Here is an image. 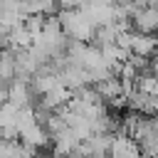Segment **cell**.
<instances>
[{
	"mask_svg": "<svg viewBox=\"0 0 158 158\" xmlns=\"http://www.w3.org/2000/svg\"><path fill=\"white\" fill-rule=\"evenodd\" d=\"M57 17L62 22V30L69 40H79V42H91L94 32H96V25L79 10V7H62L57 10Z\"/></svg>",
	"mask_w": 158,
	"mask_h": 158,
	"instance_id": "cell-1",
	"label": "cell"
},
{
	"mask_svg": "<svg viewBox=\"0 0 158 158\" xmlns=\"http://www.w3.org/2000/svg\"><path fill=\"white\" fill-rule=\"evenodd\" d=\"M128 49L131 54H141V57H153L158 49V35L153 32H138L131 30L128 32Z\"/></svg>",
	"mask_w": 158,
	"mask_h": 158,
	"instance_id": "cell-2",
	"label": "cell"
},
{
	"mask_svg": "<svg viewBox=\"0 0 158 158\" xmlns=\"http://www.w3.org/2000/svg\"><path fill=\"white\" fill-rule=\"evenodd\" d=\"M20 141L27 146V148H32L35 153H40V151H44L49 143H52V136H49V131L44 128V123H32L30 128H25V131H20Z\"/></svg>",
	"mask_w": 158,
	"mask_h": 158,
	"instance_id": "cell-3",
	"label": "cell"
},
{
	"mask_svg": "<svg viewBox=\"0 0 158 158\" xmlns=\"http://www.w3.org/2000/svg\"><path fill=\"white\" fill-rule=\"evenodd\" d=\"M7 101L17 104V106H25V104H35V91L30 86V79H22V77H15L12 81H7Z\"/></svg>",
	"mask_w": 158,
	"mask_h": 158,
	"instance_id": "cell-4",
	"label": "cell"
},
{
	"mask_svg": "<svg viewBox=\"0 0 158 158\" xmlns=\"http://www.w3.org/2000/svg\"><path fill=\"white\" fill-rule=\"evenodd\" d=\"M141 153V146H138V141L131 136V133H126V131H121V133H111V146H109V156H138Z\"/></svg>",
	"mask_w": 158,
	"mask_h": 158,
	"instance_id": "cell-5",
	"label": "cell"
},
{
	"mask_svg": "<svg viewBox=\"0 0 158 158\" xmlns=\"http://www.w3.org/2000/svg\"><path fill=\"white\" fill-rule=\"evenodd\" d=\"M17 77V62H15V49L2 47L0 49V84L7 86V81H12Z\"/></svg>",
	"mask_w": 158,
	"mask_h": 158,
	"instance_id": "cell-6",
	"label": "cell"
},
{
	"mask_svg": "<svg viewBox=\"0 0 158 158\" xmlns=\"http://www.w3.org/2000/svg\"><path fill=\"white\" fill-rule=\"evenodd\" d=\"M17 104H12V101H2L0 104V131L2 128H17L15 126V121H17Z\"/></svg>",
	"mask_w": 158,
	"mask_h": 158,
	"instance_id": "cell-7",
	"label": "cell"
},
{
	"mask_svg": "<svg viewBox=\"0 0 158 158\" xmlns=\"http://www.w3.org/2000/svg\"><path fill=\"white\" fill-rule=\"evenodd\" d=\"M86 2H89V0H57L59 10H62V7H64V10H67V7H84Z\"/></svg>",
	"mask_w": 158,
	"mask_h": 158,
	"instance_id": "cell-8",
	"label": "cell"
},
{
	"mask_svg": "<svg viewBox=\"0 0 158 158\" xmlns=\"http://www.w3.org/2000/svg\"><path fill=\"white\" fill-rule=\"evenodd\" d=\"M2 47H5V40H2V35H0V49H2Z\"/></svg>",
	"mask_w": 158,
	"mask_h": 158,
	"instance_id": "cell-9",
	"label": "cell"
}]
</instances>
